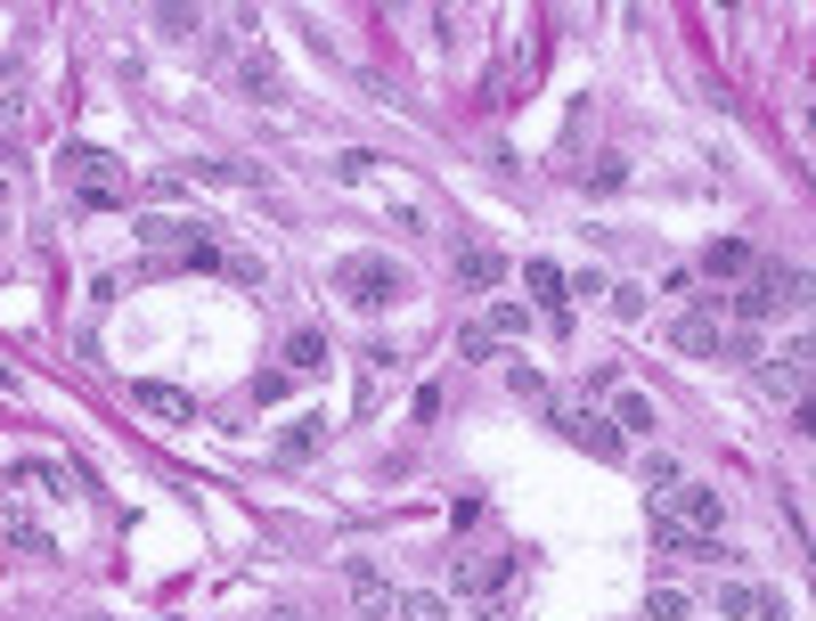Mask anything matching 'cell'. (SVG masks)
Here are the masks:
<instances>
[{
	"instance_id": "6da1fadb",
	"label": "cell",
	"mask_w": 816,
	"mask_h": 621,
	"mask_svg": "<svg viewBox=\"0 0 816 621\" xmlns=\"http://www.w3.org/2000/svg\"><path fill=\"white\" fill-rule=\"evenodd\" d=\"M335 295L360 303V310H384L409 295V278L392 271V254H351V262H335Z\"/></svg>"
},
{
	"instance_id": "7a4b0ae2",
	"label": "cell",
	"mask_w": 816,
	"mask_h": 621,
	"mask_svg": "<svg viewBox=\"0 0 816 621\" xmlns=\"http://www.w3.org/2000/svg\"><path fill=\"white\" fill-rule=\"evenodd\" d=\"M548 418H555L563 433H572V442L589 450V459H621V425L604 418V409H589L580 392H555V409H548Z\"/></svg>"
},
{
	"instance_id": "3957f363",
	"label": "cell",
	"mask_w": 816,
	"mask_h": 621,
	"mask_svg": "<svg viewBox=\"0 0 816 621\" xmlns=\"http://www.w3.org/2000/svg\"><path fill=\"white\" fill-rule=\"evenodd\" d=\"M719 336H727L719 295H695V310L678 319V351H686V360H719Z\"/></svg>"
},
{
	"instance_id": "277c9868",
	"label": "cell",
	"mask_w": 816,
	"mask_h": 621,
	"mask_svg": "<svg viewBox=\"0 0 816 621\" xmlns=\"http://www.w3.org/2000/svg\"><path fill=\"white\" fill-rule=\"evenodd\" d=\"M343 581H351V597H360V621H392V581H384V565L351 556V565H343Z\"/></svg>"
},
{
	"instance_id": "5b68a950",
	"label": "cell",
	"mask_w": 816,
	"mask_h": 621,
	"mask_svg": "<svg viewBox=\"0 0 816 621\" xmlns=\"http://www.w3.org/2000/svg\"><path fill=\"white\" fill-rule=\"evenodd\" d=\"M751 286H760L767 303H784V310L808 303V271H801V262H751Z\"/></svg>"
},
{
	"instance_id": "8992f818",
	"label": "cell",
	"mask_w": 816,
	"mask_h": 621,
	"mask_svg": "<svg viewBox=\"0 0 816 621\" xmlns=\"http://www.w3.org/2000/svg\"><path fill=\"white\" fill-rule=\"evenodd\" d=\"M645 531H654V548H669V556H719V531H686L669 507L645 515Z\"/></svg>"
},
{
	"instance_id": "52a82bcc",
	"label": "cell",
	"mask_w": 816,
	"mask_h": 621,
	"mask_svg": "<svg viewBox=\"0 0 816 621\" xmlns=\"http://www.w3.org/2000/svg\"><path fill=\"white\" fill-rule=\"evenodd\" d=\"M131 401L148 409V418H163V425H197V401H188L180 385H156V377H139V385H131Z\"/></svg>"
},
{
	"instance_id": "ba28073f",
	"label": "cell",
	"mask_w": 816,
	"mask_h": 621,
	"mask_svg": "<svg viewBox=\"0 0 816 621\" xmlns=\"http://www.w3.org/2000/svg\"><path fill=\"white\" fill-rule=\"evenodd\" d=\"M669 515H678V524L686 531H719V491H702V483H678V491H669Z\"/></svg>"
},
{
	"instance_id": "9c48e42d",
	"label": "cell",
	"mask_w": 816,
	"mask_h": 621,
	"mask_svg": "<svg viewBox=\"0 0 816 621\" xmlns=\"http://www.w3.org/2000/svg\"><path fill=\"white\" fill-rule=\"evenodd\" d=\"M604 418L621 425V442H629V433H654L661 418H654V392H637V385H613V409H604Z\"/></svg>"
},
{
	"instance_id": "30bf717a",
	"label": "cell",
	"mask_w": 816,
	"mask_h": 621,
	"mask_svg": "<svg viewBox=\"0 0 816 621\" xmlns=\"http://www.w3.org/2000/svg\"><path fill=\"white\" fill-rule=\"evenodd\" d=\"M327 368V336L319 327H295V336H286V377H319Z\"/></svg>"
},
{
	"instance_id": "8fae6325",
	"label": "cell",
	"mask_w": 816,
	"mask_h": 621,
	"mask_svg": "<svg viewBox=\"0 0 816 621\" xmlns=\"http://www.w3.org/2000/svg\"><path fill=\"white\" fill-rule=\"evenodd\" d=\"M457 278H466V286H498V278H507V262H498L490 245H457Z\"/></svg>"
},
{
	"instance_id": "7c38bea8",
	"label": "cell",
	"mask_w": 816,
	"mask_h": 621,
	"mask_svg": "<svg viewBox=\"0 0 816 621\" xmlns=\"http://www.w3.org/2000/svg\"><path fill=\"white\" fill-rule=\"evenodd\" d=\"M522 286H531V295L563 319V303H572V295H563V271H555V262H522Z\"/></svg>"
},
{
	"instance_id": "4fadbf2b",
	"label": "cell",
	"mask_w": 816,
	"mask_h": 621,
	"mask_svg": "<svg viewBox=\"0 0 816 621\" xmlns=\"http://www.w3.org/2000/svg\"><path fill=\"white\" fill-rule=\"evenodd\" d=\"M702 271H710V278H743V271H751V245H743V238H719V245L702 254Z\"/></svg>"
},
{
	"instance_id": "5bb4252c",
	"label": "cell",
	"mask_w": 816,
	"mask_h": 621,
	"mask_svg": "<svg viewBox=\"0 0 816 621\" xmlns=\"http://www.w3.org/2000/svg\"><path fill=\"white\" fill-rule=\"evenodd\" d=\"M392 613L401 621H449V597L442 589H409V597H392Z\"/></svg>"
},
{
	"instance_id": "9a60e30c",
	"label": "cell",
	"mask_w": 816,
	"mask_h": 621,
	"mask_svg": "<svg viewBox=\"0 0 816 621\" xmlns=\"http://www.w3.org/2000/svg\"><path fill=\"white\" fill-rule=\"evenodd\" d=\"M686 606H695V597H686V589H654V597H645V621H686Z\"/></svg>"
},
{
	"instance_id": "2e32d148",
	"label": "cell",
	"mask_w": 816,
	"mask_h": 621,
	"mask_svg": "<svg viewBox=\"0 0 816 621\" xmlns=\"http://www.w3.org/2000/svg\"><path fill=\"white\" fill-rule=\"evenodd\" d=\"M589 189H596V197H613V189H629V156H596V172H589Z\"/></svg>"
},
{
	"instance_id": "e0dca14e",
	"label": "cell",
	"mask_w": 816,
	"mask_h": 621,
	"mask_svg": "<svg viewBox=\"0 0 816 621\" xmlns=\"http://www.w3.org/2000/svg\"><path fill=\"white\" fill-rule=\"evenodd\" d=\"M490 336H531V310H522V303H490Z\"/></svg>"
},
{
	"instance_id": "ac0fdd59",
	"label": "cell",
	"mask_w": 816,
	"mask_h": 621,
	"mask_svg": "<svg viewBox=\"0 0 816 621\" xmlns=\"http://www.w3.org/2000/svg\"><path fill=\"white\" fill-rule=\"evenodd\" d=\"M507 392H515V401H548V377H539L531 360H515L507 368Z\"/></svg>"
},
{
	"instance_id": "d6986e66",
	"label": "cell",
	"mask_w": 816,
	"mask_h": 621,
	"mask_svg": "<svg viewBox=\"0 0 816 621\" xmlns=\"http://www.w3.org/2000/svg\"><path fill=\"white\" fill-rule=\"evenodd\" d=\"M319 433H327V418H303V425H286V459H310V450H319Z\"/></svg>"
},
{
	"instance_id": "ffe728a7",
	"label": "cell",
	"mask_w": 816,
	"mask_h": 621,
	"mask_svg": "<svg viewBox=\"0 0 816 621\" xmlns=\"http://www.w3.org/2000/svg\"><path fill=\"white\" fill-rule=\"evenodd\" d=\"M686 483V466L669 459V450H654V459H645V491H678Z\"/></svg>"
},
{
	"instance_id": "44dd1931",
	"label": "cell",
	"mask_w": 816,
	"mask_h": 621,
	"mask_svg": "<svg viewBox=\"0 0 816 621\" xmlns=\"http://www.w3.org/2000/svg\"><path fill=\"white\" fill-rule=\"evenodd\" d=\"M17 483H41V491H50V499H66V466H50V459L17 466Z\"/></svg>"
},
{
	"instance_id": "7402d4cb",
	"label": "cell",
	"mask_w": 816,
	"mask_h": 621,
	"mask_svg": "<svg viewBox=\"0 0 816 621\" xmlns=\"http://www.w3.org/2000/svg\"><path fill=\"white\" fill-rule=\"evenodd\" d=\"M490 351H498V336H490L483 319H474V327H457V360H490Z\"/></svg>"
},
{
	"instance_id": "603a6c76",
	"label": "cell",
	"mask_w": 816,
	"mask_h": 621,
	"mask_svg": "<svg viewBox=\"0 0 816 621\" xmlns=\"http://www.w3.org/2000/svg\"><path fill=\"white\" fill-rule=\"evenodd\" d=\"M156 33L188 41V33H204V17H197V9H156Z\"/></svg>"
},
{
	"instance_id": "cb8c5ba5",
	"label": "cell",
	"mask_w": 816,
	"mask_h": 621,
	"mask_svg": "<svg viewBox=\"0 0 816 621\" xmlns=\"http://www.w3.org/2000/svg\"><path fill=\"white\" fill-rule=\"evenodd\" d=\"M604 303H613V319H645V286H604Z\"/></svg>"
},
{
	"instance_id": "d4e9b609",
	"label": "cell",
	"mask_w": 816,
	"mask_h": 621,
	"mask_svg": "<svg viewBox=\"0 0 816 621\" xmlns=\"http://www.w3.org/2000/svg\"><path fill=\"white\" fill-rule=\"evenodd\" d=\"M245 91H254V98H269V91H278V66H269V57H245Z\"/></svg>"
},
{
	"instance_id": "484cf974",
	"label": "cell",
	"mask_w": 816,
	"mask_h": 621,
	"mask_svg": "<svg viewBox=\"0 0 816 621\" xmlns=\"http://www.w3.org/2000/svg\"><path fill=\"white\" fill-rule=\"evenodd\" d=\"M368 172H375L368 148H343V156H335V180H368Z\"/></svg>"
},
{
	"instance_id": "4316f807",
	"label": "cell",
	"mask_w": 816,
	"mask_h": 621,
	"mask_svg": "<svg viewBox=\"0 0 816 621\" xmlns=\"http://www.w3.org/2000/svg\"><path fill=\"white\" fill-rule=\"evenodd\" d=\"M751 597L760 589H719V621H751Z\"/></svg>"
},
{
	"instance_id": "83f0119b",
	"label": "cell",
	"mask_w": 816,
	"mask_h": 621,
	"mask_svg": "<svg viewBox=\"0 0 816 621\" xmlns=\"http://www.w3.org/2000/svg\"><path fill=\"white\" fill-rule=\"evenodd\" d=\"M221 271H229V278H237V286H262V262H254V254H229V262H221Z\"/></svg>"
},
{
	"instance_id": "f1b7e54d",
	"label": "cell",
	"mask_w": 816,
	"mask_h": 621,
	"mask_svg": "<svg viewBox=\"0 0 816 621\" xmlns=\"http://www.w3.org/2000/svg\"><path fill=\"white\" fill-rule=\"evenodd\" d=\"M9 540L25 548V556H50V531H33V524H9Z\"/></svg>"
},
{
	"instance_id": "f546056e",
	"label": "cell",
	"mask_w": 816,
	"mask_h": 621,
	"mask_svg": "<svg viewBox=\"0 0 816 621\" xmlns=\"http://www.w3.org/2000/svg\"><path fill=\"white\" fill-rule=\"evenodd\" d=\"M269 621H303V613H295V606H278V613H269Z\"/></svg>"
},
{
	"instance_id": "4dcf8cb0",
	"label": "cell",
	"mask_w": 816,
	"mask_h": 621,
	"mask_svg": "<svg viewBox=\"0 0 816 621\" xmlns=\"http://www.w3.org/2000/svg\"><path fill=\"white\" fill-rule=\"evenodd\" d=\"M0 238H9V197H0Z\"/></svg>"
},
{
	"instance_id": "1f68e13d",
	"label": "cell",
	"mask_w": 816,
	"mask_h": 621,
	"mask_svg": "<svg viewBox=\"0 0 816 621\" xmlns=\"http://www.w3.org/2000/svg\"><path fill=\"white\" fill-rule=\"evenodd\" d=\"M710 621H719V613H710Z\"/></svg>"
}]
</instances>
